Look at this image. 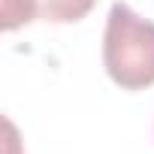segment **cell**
<instances>
[{
  "label": "cell",
  "instance_id": "obj_3",
  "mask_svg": "<svg viewBox=\"0 0 154 154\" xmlns=\"http://www.w3.org/2000/svg\"><path fill=\"white\" fill-rule=\"evenodd\" d=\"M6 154H18V133H15V124L6 121Z\"/></svg>",
  "mask_w": 154,
  "mask_h": 154
},
{
  "label": "cell",
  "instance_id": "obj_2",
  "mask_svg": "<svg viewBox=\"0 0 154 154\" xmlns=\"http://www.w3.org/2000/svg\"><path fill=\"white\" fill-rule=\"evenodd\" d=\"M97 0H3V27L6 33L30 24V21H51V24H69L82 21Z\"/></svg>",
  "mask_w": 154,
  "mask_h": 154
},
{
  "label": "cell",
  "instance_id": "obj_1",
  "mask_svg": "<svg viewBox=\"0 0 154 154\" xmlns=\"http://www.w3.org/2000/svg\"><path fill=\"white\" fill-rule=\"evenodd\" d=\"M103 66L124 91L154 85V21L136 15L127 3H112L103 33Z\"/></svg>",
  "mask_w": 154,
  "mask_h": 154
}]
</instances>
